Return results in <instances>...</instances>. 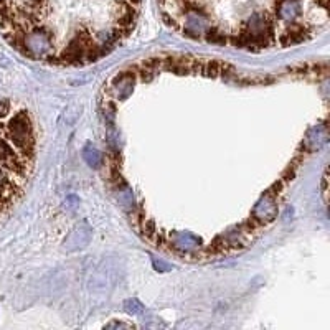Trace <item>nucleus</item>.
<instances>
[{"mask_svg":"<svg viewBox=\"0 0 330 330\" xmlns=\"http://www.w3.org/2000/svg\"><path fill=\"white\" fill-rule=\"evenodd\" d=\"M165 22L195 41L264 51L314 40L329 0H159Z\"/></svg>","mask_w":330,"mask_h":330,"instance_id":"nucleus-1","label":"nucleus"},{"mask_svg":"<svg viewBox=\"0 0 330 330\" xmlns=\"http://www.w3.org/2000/svg\"><path fill=\"white\" fill-rule=\"evenodd\" d=\"M38 129L27 106L0 99V220L22 202L37 165Z\"/></svg>","mask_w":330,"mask_h":330,"instance_id":"nucleus-2","label":"nucleus"}]
</instances>
